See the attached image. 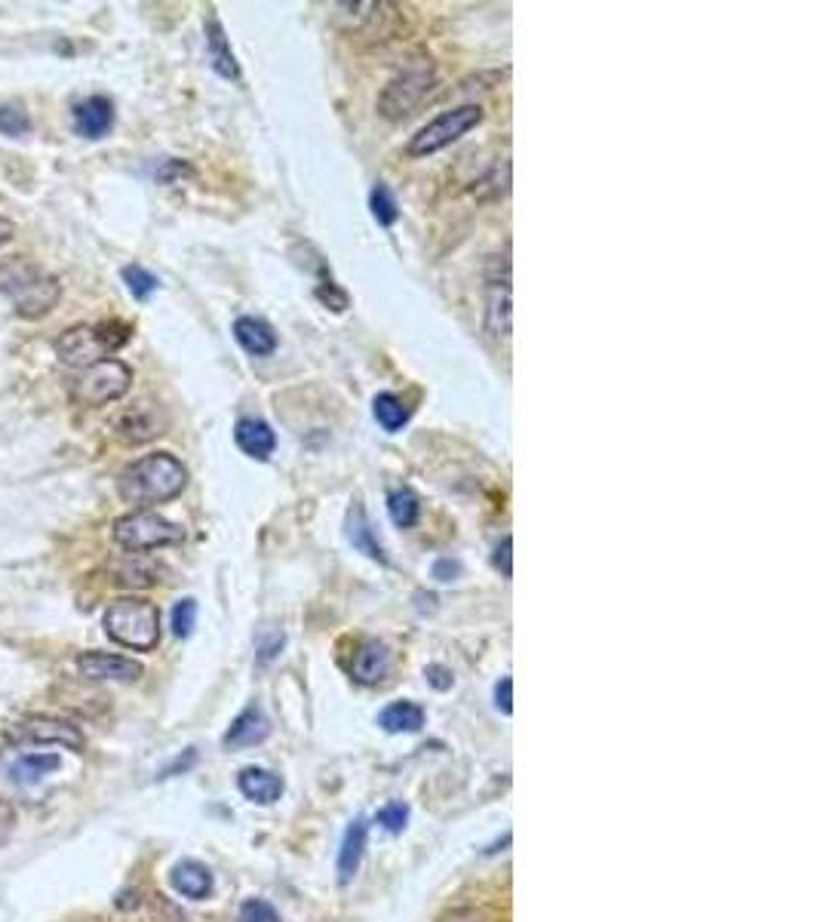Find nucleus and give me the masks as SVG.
I'll list each match as a JSON object with an SVG mask.
<instances>
[{
	"mask_svg": "<svg viewBox=\"0 0 820 922\" xmlns=\"http://www.w3.org/2000/svg\"><path fill=\"white\" fill-rule=\"evenodd\" d=\"M185 486H188V468L169 452H151L145 459L133 461L118 480L120 498L138 511L179 498Z\"/></svg>",
	"mask_w": 820,
	"mask_h": 922,
	"instance_id": "f257e3e1",
	"label": "nucleus"
},
{
	"mask_svg": "<svg viewBox=\"0 0 820 922\" xmlns=\"http://www.w3.org/2000/svg\"><path fill=\"white\" fill-rule=\"evenodd\" d=\"M0 293L13 301L22 320H41L59 305L62 286L53 274L37 268L29 259H10L0 268Z\"/></svg>",
	"mask_w": 820,
	"mask_h": 922,
	"instance_id": "f03ea898",
	"label": "nucleus"
},
{
	"mask_svg": "<svg viewBox=\"0 0 820 922\" xmlns=\"http://www.w3.org/2000/svg\"><path fill=\"white\" fill-rule=\"evenodd\" d=\"M133 336V327L123 323V320H104L99 327H71L62 332L56 339V354L65 366H75V370H90L96 363L108 360V354L120 351L123 344L130 342Z\"/></svg>",
	"mask_w": 820,
	"mask_h": 922,
	"instance_id": "7ed1b4c3",
	"label": "nucleus"
},
{
	"mask_svg": "<svg viewBox=\"0 0 820 922\" xmlns=\"http://www.w3.org/2000/svg\"><path fill=\"white\" fill-rule=\"evenodd\" d=\"M108 637L133 652H151L160 643V612L142 596H120L102 618Z\"/></svg>",
	"mask_w": 820,
	"mask_h": 922,
	"instance_id": "20e7f679",
	"label": "nucleus"
},
{
	"mask_svg": "<svg viewBox=\"0 0 820 922\" xmlns=\"http://www.w3.org/2000/svg\"><path fill=\"white\" fill-rule=\"evenodd\" d=\"M486 118V111L479 105H462V108H452V111H443L436 114L431 123H424L412 139H409V157H428V154H436V151L448 149L452 142H458L462 135H467L470 130H477L479 123Z\"/></svg>",
	"mask_w": 820,
	"mask_h": 922,
	"instance_id": "39448f33",
	"label": "nucleus"
},
{
	"mask_svg": "<svg viewBox=\"0 0 820 922\" xmlns=\"http://www.w3.org/2000/svg\"><path fill=\"white\" fill-rule=\"evenodd\" d=\"M433 87L431 59H412L400 75L390 80L378 96V114L388 120H403L424 102Z\"/></svg>",
	"mask_w": 820,
	"mask_h": 922,
	"instance_id": "423d86ee",
	"label": "nucleus"
},
{
	"mask_svg": "<svg viewBox=\"0 0 820 922\" xmlns=\"http://www.w3.org/2000/svg\"><path fill=\"white\" fill-rule=\"evenodd\" d=\"M181 538H185L181 526L169 523L154 511H133V514L114 520V541L130 553L157 551L166 545H179Z\"/></svg>",
	"mask_w": 820,
	"mask_h": 922,
	"instance_id": "0eeeda50",
	"label": "nucleus"
},
{
	"mask_svg": "<svg viewBox=\"0 0 820 922\" xmlns=\"http://www.w3.org/2000/svg\"><path fill=\"white\" fill-rule=\"evenodd\" d=\"M133 385V370L123 360H102L90 370H84L75 382V400L84 406H104L120 400Z\"/></svg>",
	"mask_w": 820,
	"mask_h": 922,
	"instance_id": "6e6552de",
	"label": "nucleus"
},
{
	"mask_svg": "<svg viewBox=\"0 0 820 922\" xmlns=\"http://www.w3.org/2000/svg\"><path fill=\"white\" fill-rule=\"evenodd\" d=\"M166 425L169 418L166 413L151 400H135L133 406H126L118 418H114V433H118L123 443H148V440H157L164 437Z\"/></svg>",
	"mask_w": 820,
	"mask_h": 922,
	"instance_id": "1a4fd4ad",
	"label": "nucleus"
},
{
	"mask_svg": "<svg viewBox=\"0 0 820 922\" xmlns=\"http://www.w3.org/2000/svg\"><path fill=\"white\" fill-rule=\"evenodd\" d=\"M15 742L25 744H53V747H68V750H84V735L77 726L59 716H25L13 726Z\"/></svg>",
	"mask_w": 820,
	"mask_h": 922,
	"instance_id": "9d476101",
	"label": "nucleus"
},
{
	"mask_svg": "<svg viewBox=\"0 0 820 922\" xmlns=\"http://www.w3.org/2000/svg\"><path fill=\"white\" fill-rule=\"evenodd\" d=\"M77 670L96 683H135L145 673L138 661L111 652H84L77 658Z\"/></svg>",
	"mask_w": 820,
	"mask_h": 922,
	"instance_id": "9b49d317",
	"label": "nucleus"
},
{
	"mask_svg": "<svg viewBox=\"0 0 820 922\" xmlns=\"http://www.w3.org/2000/svg\"><path fill=\"white\" fill-rule=\"evenodd\" d=\"M75 127L84 139H104L114 130V102L104 96H90L75 105Z\"/></svg>",
	"mask_w": 820,
	"mask_h": 922,
	"instance_id": "f8f14e48",
	"label": "nucleus"
},
{
	"mask_svg": "<svg viewBox=\"0 0 820 922\" xmlns=\"http://www.w3.org/2000/svg\"><path fill=\"white\" fill-rule=\"evenodd\" d=\"M234 440H237L240 452L255 461H268L277 447V433L270 431V425L262 418H240L234 428Z\"/></svg>",
	"mask_w": 820,
	"mask_h": 922,
	"instance_id": "ddd939ff",
	"label": "nucleus"
},
{
	"mask_svg": "<svg viewBox=\"0 0 820 922\" xmlns=\"http://www.w3.org/2000/svg\"><path fill=\"white\" fill-rule=\"evenodd\" d=\"M390 670V652L385 643L378 640H363L359 649L354 652V665H351V673L357 683L373 685L378 680H385V673Z\"/></svg>",
	"mask_w": 820,
	"mask_h": 922,
	"instance_id": "4468645a",
	"label": "nucleus"
},
{
	"mask_svg": "<svg viewBox=\"0 0 820 922\" xmlns=\"http://www.w3.org/2000/svg\"><path fill=\"white\" fill-rule=\"evenodd\" d=\"M169 882L181 898H191V901H203L212 894V874H209L207 864L200 861L176 864L173 874H169Z\"/></svg>",
	"mask_w": 820,
	"mask_h": 922,
	"instance_id": "2eb2a0df",
	"label": "nucleus"
},
{
	"mask_svg": "<svg viewBox=\"0 0 820 922\" xmlns=\"http://www.w3.org/2000/svg\"><path fill=\"white\" fill-rule=\"evenodd\" d=\"M270 735L268 716L258 707H246L243 714L231 723V729L224 732V747H253L262 744Z\"/></svg>",
	"mask_w": 820,
	"mask_h": 922,
	"instance_id": "dca6fc26",
	"label": "nucleus"
},
{
	"mask_svg": "<svg viewBox=\"0 0 820 922\" xmlns=\"http://www.w3.org/2000/svg\"><path fill=\"white\" fill-rule=\"evenodd\" d=\"M237 784H240V793L258 805L277 803V800H280V793H284V781H280L274 772H268V769H258V766L243 769L237 778Z\"/></svg>",
	"mask_w": 820,
	"mask_h": 922,
	"instance_id": "f3484780",
	"label": "nucleus"
},
{
	"mask_svg": "<svg viewBox=\"0 0 820 922\" xmlns=\"http://www.w3.org/2000/svg\"><path fill=\"white\" fill-rule=\"evenodd\" d=\"M234 339L240 342V348L253 358H268L277 351V336L274 329L265 323V320H255V317H240L234 323Z\"/></svg>",
	"mask_w": 820,
	"mask_h": 922,
	"instance_id": "a211bd4d",
	"label": "nucleus"
},
{
	"mask_svg": "<svg viewBox=\"0 0 820 922\" xmlns=\"http://www.w3.org/2000/svg\"><path fill=\"white\" fill-rule=\"evenodd\" d=\"M108 569H111L114 584H120V588H151L157 581V572H160L157 566L145 557H138V553H123Z\"/></svg>",
	"mask_w": 820,
	"mask_h": 922,
	"instance_id": "6ab92c4d",
	"label": "nucleus"
},
{
	"mask_svg": "<svg viewBox=\"0 0 820 922\" xmlns=\"http://www.w3.org/2000/svg\"><path fill=\"white\" fill-rule=\"evenodd\" d=\"M366 836H369V824L363 819H357L342 839V852H339V882H351L354 874L359 870V861H363V852H366Z\"/></svg>",
	"mask_w": 820,
	"mask_h": 922,
	"instance_id": "aec40b11",
	"label": "nucleus"
},
{
	"mask_svg": "<svg viewBox=\"0 0 820 922\" xmlns=\"http://www.w3.org/2000/svg\"><path fill=\"white\" fill-rule=\"evenodd\" d=\"M347 538H351V545H354L359 553H366L369 560L388 563V553H385V548L375 541L373 523H369L366 511H363L359 505L351 507V514H347Z\"/></svg>",
	"mask_w": 820,
	"mask_h": 922,
	"instance_id": "412c9836",
	"label": "nucleus"
},
{
	"mask_svg": "<svg viewBox=\"0 0 820 922\" xmlns=\"http://www.w3.org/2000/svg\"><path fill=\"white\" fill-rule=\"evenodd\" d=\"M207 46H209V59H212V68L219 72L228 80H237L240 68L231 46H228V37H224V29L219 25V19L212 15L207 22Z\"/></svg>",
	"mask_w": 820,
	"mask_h": 922,
	"instance_id": "4be33fe9",
	"label": "nucleus"
},
{
	"mask_svg": "<svg viewBox=\"0 0 820 922\" xmlns=\"http://www.w3.org/2000/svg\"><path fill=\"white\" fill-rule=\"evenodd\" d=\"M378 726L390 735H400V732H418L424 726V711L418 707L415 701H394L388 704L381 716H378Z\"/></svg>",
	"mask_w": 820,
	"mask_h": 922,
	"instance_id": "5701e85b",
	"label": "nucleus"
},
{
	"mask_svg": "<svg viewBox=\"0 0 820 922\" xmlns=\"http://www.w3.org/2000/svg\"><path fill=\"white\" fill-rule=\"evenodd\" d=\"M486 327L492 336L498 339H508L510 336V283L508 277L505 281H492V289H489V308H486Z\"/></svg>",
	"mask_w": 820,
	"mask_h": 922,
	"instance_id": "b1692460",
	"label": "nucleus"
},
{
	"mask_svg": "<svg viewBox=\"0 0 820 922\" xmlns=\"http://www.w3.org/2000/svg\"><path fill=\"white\" fill-rule=\"evenodd\" d=\"M56 769H59V757L56 754H25V757H19L10 766V778H13L15 784L31 788L37 781H44L49 772H56Z\"/></svg>",
	"mask_w": 820,
	"mask_h": 922,
	"instance_id": "393cba45",
	"label": "nucleus"
},
{
	"mask_svg": "<svg viewBox=\"0 0 820 922\" xmlns=\"http://www.w3.org/2000/svg\"><path fill=\"white\" fill-rule=\"evenodd\" d=\"M373 413H375V421L385 428V431H400L406 421H409V409H406V403L397 397V394H378L373 400Z\"/></svg>",
	"mask_w": 820,
	"mask_h": 922,
	"instance_id": "a878e982",
	"label": "nucleus"
},
{
	"mask_svg": "<svg viewBox=\"0 0 820 922\" xmlns=\"http://www.w3.org/2000/svg\"><path fill=\"white\" fill-rule=\"evenodd\" d=\"M388 514L390 520L397 523L400 529H412L418 523V514H421V505H418V495L412 490H394L388 495Z\"/></svg>",
	"mask_w": 820,
	"mask_h": 922,
	"instance_id": "bb28decb",
	"label": "nucleus"
},
{
	"mask_svg": "<svg viewBox=\"0 0 820 922\" xmlns=\"http://www.w3.org/2000/svg\"><path fill=\"white\" fill-rule=\"evenodd\" d=\"M369 207H373V216L375 222L385 224V228H390V224L400 219V207H397V197H394V191H390L385 182H378L373 188V194H369Z\"/></svg>",
	"mask_w": 820,
	"mask_h": 922,
	"instance_id": "cd10ccee",
	"label": "nucleus"
},
{
	"mask_svg": "<svg viewBox=\"0 0 820 922\" xmlns=\"http://www.w3.org/2000/svg\"><path fill=\"white\" fill-rule=\"evenodd\" d=\"M123 283H126V289H130L133 298H138V301H148V298L157 293V286H160V281H157L151 271L142 268V265H126V268H123Z\"/></svg>",
	"mask_w": 820,
	"mask_h": 922,
	"instance_id": "c85d7f7f",
	"label": "nucleus"
},
{
	"mask_svg": "<svg viewBox=\"0 0 820 922\" xmlns=\"http://www.w3.org/2000/svg\"><path fill=\"white\" fill-rule=\"evenodd\" d=\"M31 133V118L15 105H0V135L22 139Z\"/></svg>",
	"mask_w": 820,
	"mask_h": 922,
	"instance_id": "c756f323",
	"label": "nucleus"
},
{
	"mask_svg": "<svg viewBox=\"0 0 820 922\" xmlns=\"http://www.w3.org/2000/svg\"><path fill=\"white\" fill-rule=\"evenodd\" d=\"M195 625H197V603L191 600V596H185V600L176 603V610H173V634H176L179 640H185V637H191Z\"/></svg>",
	"mask_w": 820,
	"mask_h": 922,
	"instance_id": "7c9ffc66",
	"label": "nucleus"
},
{
	"mask_svg": "<svg viewBox=\"0 0 820 922\" xmlns=\"http://www.w3.org/2000/svg\"><path fill=\"white\" fill-rule=\"evenodd\" d=\"M284 630H277V627H262V630H258V640H255V646H258V661L268 665L270 658H277V652L284 649Z\"/></svg>",
	"mask_w": 820,
	"mask_h": 922,
	"instance_id": "2f4dec72",
	"label": "nucleus"
},
{
	"mask_svg": "<svg viewBox=\"0 0 820 922\" xmlns=\"http://www.w3.org/2000/svg\"><path fill=\"white\" fill-rule=\"evenodd\" d=\"M237 922H280V916H277V910L270 908L268 901L253 898V901H246V904L240 908Z\"/></svg>",
	"mask_w": 820,
	"mask_h": 922,
	"instance_id": "473e14b6",
	"label": "nucleus"
},
{
	"mask_svg": "<svg viewBox=\"0 0 820 922\" xmlns=\"http://www.w3.org/2000/svg\"><path fill=\"white\" fill-rule=\"evenodd\" d=\"M375 821L388 833H400L406 827V821H409V809H406L403 803H390L378 812V819Z\"/></svg>",
	"mask_w": 820,
	"mask_h": 922,
	"instance_id": "72a5a7b5",
	"label": "nucleus"
},
{
	"mask_svg": "<svg viewBox=\"0 0 820 922\" xmlns=\"http://www.w3.org/2000/svg\"><path fill=\"white\" fill-rule=\"evenodd\" d=\"M495 704H498L501 714H513V680L510 677H505L501 683L495 685Z\"/></svg>",
	"mask_w": 820,
	"mask_h": 922,
	"instance_id": "f704fd0d",
	"label": "nucleus"
},
{
	"mask_svg": "<svg viewBox=\"0 0 820 922\" xmlns=\"http://www.w3.org/2000/svg\"><path fill=\"white\" fill-rule=\"evenodd\" d=\"M462 575V563L458 560H448V557H440L433 563V579L436 581H455Z\"/></svg>",
	"mask_w": 820,
	"mask_h": 922,
	"instance_id": "c9c22d12",
	"label": "nucleus"
},
{
	"mask_svg": "<svg viewBox=\"0 0 820 922\" xmlns=\"http://www.w3.org/2000/svg\"><path fill=\"white\" fill-rule=\"evenodd\" d=\"M424 677H428V683H431L433 689H440V692H446L448 685H452V670L443 668V665H431V668L424 670Z\"/></svg>",
	"mask_w": 820,
	"mask_h": 922,
	"instance_id": "e433bc0d",
	"label": "nucleus"
},
{
	"mask_svg": "<svg viewBox=\"0 0 820 922\" xmlns=\"http://www.w3.org/2000/svg\"><path fill=\"white\" fill-rule=\"evenodd\" d=\"M510 548H513V538H501V545L495 548V566L505 572V579H510L513 575V566H510Z\"/></svg>",
	"mask_w": 820,
	"mask_h": 922,
	"instance_id": "4c0bfd02",
	"label": "nucleus"
},
{
	"mask_svg": "<svg viewBox=\"0 0 820 922\" xmlns=\"http://www.w3.org/2000/svg\"><path fill=\"white\" fill-rule=\"evenodd\" d=\"M317 296L323 298V301H332V308H335V311H344V308H347V296H344V293H339V289H335L332 283H329V289H326V286H320V289H317Z\"/></svg>",
	"mask_w": 820,
	"mask_h": 922,
	"instance_id": "58836bf2",
	"label": "nucleus"
},
{
	"mask_svg": "<svg viewBox=\"0 0 820 922\" xmlns=\"http://www.w3.org/2000/svg\"><path fill=\"white\" fill-rule=\"evenodd\" d=\"M13 824H15L13 809H10V803H3V800H0V839H7V836H10Z\"/></svg>",
	"mask_w": 820,
	"mask_h": 922,
	"instance_id": "ea45409f",
	"label": "nucleus"
},
{
	"mask_svg": "<svg viewBox=\"0 0 820 922\" xmlns=\"http://www.w3.org/2000/svg\"><path fill=\"white\" fill-rule=\"evenodd\" d=\"M195 759H197V754H195V747H191V750L185 754V759H176V762H173V766L166 769L164 778H169V775H176V772H185V769H188V766H191Z\"/></svg>",
	"mask_w": 820,
	"mask_h": 922,
	"instance_id": "a19ab883",
	"label": "nucleus"
},
{
	"mask_svg": "<svg viewBox=\"0 0 820 922\" xmlns=\"http://www.w3.org/2000/svg\"><path fill=\"white\" fill-rule=\"evenodd\" d=\"M179 173H188V166L179 164V161H173V164H166L164 169H160V173H157V179H160V182H169V179H176V176H179Z\"/></svg>",
	"mask_w": 820,
	"mask_h": 922,
	"instance_id": "79ce46f5",
	"label": "nucleus"
},
{
	"mask_svg": "<svg viewBox=\"0 0 820 922\" xmlns=\"http://www.w3.org/2000/svg\"><path fill=\"white\" fill-rule=\"evenodd\" d=\"M13 234H15V224L10 222V219H3V216H0V246H3V243H10Z\"/></svg>",
	"mask_w": 820,
	"mask_h": 922,
	"instance_id": "37998d69",
	"label": "nucleus"
}]
</instances>
